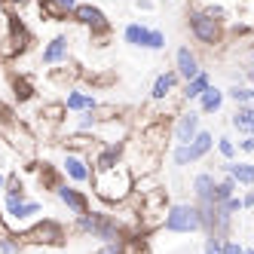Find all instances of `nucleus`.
Listing matches in <instances>:
<instances>
[{
  "instance_id": "f257e3e1",
  "label": "nucleus",
  "mask_w": 254,
  "mask_h": 254,
  "mask_svg": "<svg viewBox=\"0 0 254 254\" xmlns=\"http://www.w3.org/2000/svg\"><path fill=\"white\" fill-rule=\"evenodd\" d=\"M92 193L101 199L104 205H123L132 199V190H135V175L129 172L126 162L114 169H104V172H92Z\"/></svg>"
},
{
  "instance_id": "f03ea898",
  "label": "nucleus",
  "mask_w": 254,
  "mask_h": 254,
  "mask_svg": "<svg viewBox=\"0 0 254 254\" xmlns=\"http://www.w3.org/2000/svg\"><path fill=\"white\" fill-rule=\"evenodd\" d=\"M74 233L80 236H92L98 242H111V239H126V227L117 221V214L111 211H95L89 208L83 214H74Z\"/></svg>"
},
{
  "instance_id": "7ed1b4c3",
  "label": "nucleus",
  "mask_w": 254,
  "mask_h": 254,
  "mask_svg": "<svg viewBox=\"0 0 254 254\" xmlns=\"http://www.w3.org/2000/svg\"><path fill=\"white\" fill-rule=\"evenodd\" d=\"M187 28H190V37L199 46H205V49H217V46L227 40V25H221L217 19H211L202 6L187 9Z\"/></svg>"
},
{
  "instance_id": "20e7f679",
  "label": "nucleus",
  "mask_w": 254,
  "mask_h": 254,
  "mask_svg": "<svg viewBox=\"0 0 254 254\" xmlns=\"http://www.w3.org/2000/svg\"><path fill=\"white\" fill-rule=\"evenodd\" d=\"M67 233L59 221H49V217H43V221H34L31 227L19 230V242L25 248H59L64 245Z\"/></svg>"
},
{
  "instance_id": "39448f33",
  "label": "nucleus",
  "mask_w": 254,
  "mask_h": 254,
  "mask_svg": "<svg viewBox=\"0 0 254 254\" xmlns=\"http://www.w3.org/2000/svg\"><path fill=\"white\" fill-rule=\"evenodd\" d=\"M162 230L178 233V236L202 233V221H199V205H196V202H169L166 217H162Z\"/></svg>"
},
{
  "instance_id": "423d86ee",
  "label": "nucleus",
  "mask_w": 254,
  "mask_h": 254,
  "mask_svg": "<svg viewBox=\"0 0 254 254\" xmlns=\"http://www.w3.org/2000/svg\"><path fill=\"white\" fill-rule=\"evenodd\" d=\"M0 208H3V217L12 230H22V224L43 214V202H37L31 196H3V205Z\"/></svg>"
},
{
  "instance_id": "0eeeda50",
  "label": "nucleus",
  "mask_w": 254,
  "mask_h": 254,
  "mask_svg": "<svg viewBox=\"0 0 254 254\" xmlns=\"http://www.w3.org/2000/svg\"><path fill=\"white\" fill-rule=\"evenodd\" d=\"M123 40L135 46V49H147V52H162L166 49V31L159 28H147L141 22H129L123 28Z\"/></svg>"
},
{
  "instance_id": "6e6552de",
  "label": "nucleus",
  "mask_w": 254,
  "mask_h": 254,
  "mask_svg": "<svg viewBox=\"0 0 254 254\" xmlns=\"http://www.w3.org/2000/svg\"><path fill=\"white\" fill-rule=\"evenodd\" d=\"M70 19L92 34V40H104L107 34H111V22H107L104 9L95 6V3H77L74 9H70Z\"/></svg>"
},
{
  "instance_id": "1a4fd4ad",
  "label": "nucleus",
  "mask_w": 254,
  "mask_h": 254,
  "mask_svg": "<svg viewBox=\"0 0 254 254\" xmlns=\"http://www.w3.org/2000/svg\"><path fill=\"white\" fill-rule=\"evenodd\" d=\"M59 172H62L64 181H70V184L86 187L89 181H92V159H89V153L64 150V156H62V162H59Z\"/></svg>"
},
{
  "instance_id": "9d476101",
  "label": "nucleus",
  "mask_w": 254,
  "mask_h": 254,
  "mask_svg": "<svg viewBox=\"0 0 254 254\" xmlns=\"http://www.w3.org/2000/svg\"><path fill=\"white\" fill-rule=\"evenodd\" d=\"M34 43V34L25 28L22 19H9V31L6 37L0 40V59H15V56H25Z\"/></svg>"
},
{
  "instance_id": "9b49d317",
  "label": "nucleus",
  "mask_w": 254,
  "mask_h": 254,
  "mask_svg": "<svg viewBox=\"0 0 254 254\" xmlns=\"http://www.w3.org/2000/svg\"><path fill=\"white\" fill-rule=\"evenodd\" d=\"M199 129H202V114H199L196 107H187V111L175 114V123L169 126V135H172L175 144H190Z\"/></svg>"
},
{
  "instance_id": "f8f14e48",
  "label": "nucleus",
  "mask_w": 254,
  "mask_h": 254,
  "mask_svg": "<svg viewBox=\"0 0 254 254\" xmlns=\"http://www.w3.org/2000/svg\"><path fill=\"white\" fill-rule=\"evenodd\" d=\"M56 193V199L70 211V214H83V211H89L92 208V202H89V196L77 187V184H70V181H59V187L52 190Z\"/></svg>"
},
{
  "instance_id": "ddd939ff",
  "label": "nucleus",
  "mask_w": 254,
  "mask_h": 254,
  "mask_svg": "<svg viewBox=\"0 0 254 254\" xmlns=\"http://www.w3.org/2000/svg\"><path fill=\"white\" fill-rule=\"evenodd\" d=\"M67 59H70V37H67V34H56L52 40L43 43L40 64H46V67H59V64H67Z\"/></svg>"
},
{
  "instance_id": "4468645a",
  "label": "nucleus",
  "mask_w": 254,
  "mask_h": 254,
  "mask_svg": "<svg viewBox=\"0 0 254 254\" xmlns=\"http://www.w3.org/2000/svg\"><path fill=\"white\" fill-rule=\"evenodd\" d=\"M92 135L98 138V144H126V141L132 138V129H129V123H126L123 117H117V120L98 123Z\"/></svg>"
},
{
  "instance_id": "2eb2a0df",
  "label": "nucleus",
  "mask_w": 254,
  "mask_h": 254,
  "mask_svg": "<svg viewBox=\"0 0 254 254\" xmlns=\"http://www.w3.org/2000/svg\"><path fill=\"white\" fill-rule=\"evenodd\" d=\"M172 67L178 70L181 83H184V80H193L199 70H205V67H202V59H199V52H196L193 46H178V49H175V64H172Z\"/></svg>"
},
{
  "instance_id": "dca6fc26",
  "label": "nucleus",
  "mask_w": 254,
  "mask_h": 254,
  "mask_svg": "<svg viewBox=\"0 0 254 254\" xmlns=\"http://www.w3.org/2000/svg\"><path fill=\"white\" fill-rule=\"evenodd\" d=\"M178 89H181V77H178L175 67H169V70H162V74H156V80L150 86V101L162 104V101H169Z\"/></svg>"
},
{
  "instance_id": "f3484780",
  "label": "nucleus",
  "mask_w": 254,
  "mask_h": 254,
  "mask_svg": "<svg viewBox=\"0 0 254 254\" xmlns=\"http://www.w3.org/2000/svg\"><path fill=\"white\" fill-rule=\"evenodd\" d=\"M221 175H233L239 187H254V159H224Z\"/></svg>"
},
{
  "instance_id": "a211bd4d",
  "label": "nucleus",
  "mask_w": 254,
  "mask_h": 254,
  "mask_svg": "<svg viewBox=\"0 0 254 254\" xmlns=\"http://www.w3.org/2000/svg\"><path fill=\"white\" fill-rule=\"evenodd\" d=\"M224 101H227L224 89L211 83V86H208V89H205V92L199 95L193 104H196V111L202 114V117H214V114H221V111H224Z\"/></svg>"
},
{
  "instance_id": "6ab92c4d",
  "label": "nucleus",
  "mask_w": 254,
  "mask_h": 254,
  "mask_svg": "<svg viewBox=\"0 0 254 254\" xmlns=\"http://www.w3.org/2000/svg\"><path fill=\"white\" fill-rule=\"evenodd\" d=\"M208 86H211V74H208V70H199L193 80H184V83H181V89H178L181 104H193V101L202 95Z\"/></svg>"
},
{
  "instance_id": "aec40b11",
  "label": "nucleus",
  "mask_w": 254,
  "mask_h": 254,
  "mask_svg": "<svg viewBox=\"0 0 254 254\" xmlns=\"http://www.w3.org/2000/svg\"><path fill=\"white\" fill-rule=\"evenodd\" d=\"M62 104H64L67 114H80V111H95L98 98L92 92H86V89H67V95L62 98Z\"/></svg>"
},
{
  "instance_id": "412c9836",
  "label": "nucleus",
  "mask_w": 254,
  "mask_h": 254,
  "mask_svg": "<svg viewBox=\"0 0 254 254\" xmlns=\"http://www.w3.org/2000/svg\"><path fill=\"white\" fill-rule=\"evenodd\" d=\"M214 184H217V178H214L211 172H199V175L193 178V184H190V190H193V202H196V205H199V202H211Z\"/></svg>"
},
{
  "instance_id": "4be33fe9",
  "label": "nucleus",
  "mask_w": 254,
  "mask_h": 254,
  "mask_svg": "<svg viewBox=\"0 0 254 254\" xmlns=\"http://www.w3.org/2000/svg\"><path fill=\"white\" fill-rule=\"evenodd\" d=\"M230 126L239 135H254V104H236L230 117Z\"/></svg>"
},
{
  "instance_id": "5701e85b",
  "label": "nucleus",
  "mask_w": 254,
  "mask_h": 254,
  "mask_svg": "<svg viewBox=\"0 0 254 254\" xmlns=\"http://www.w3.org/2000/svg\"><path fill=\"white\" fill-rule=\"evenodd\" d=\"M224 95H227L233 104H254V83L239 80V83L227 86V89H224Z\"/></svg>"
},
{
  "instance_id": "b1692460",
  "label": "nucleus",
  "mask_w": 254,
  "mask_h": 254,
  "mask_svg": "<svg viewBox=\"0 0 254 254\" xmlns=\"http://www.w3.org/2000/svg\"><path fill=\"white\" fill-rule=\"evenodd\" d=\"M190 147H193L196 159L202 162V159L214 150V132H211V129H199V132L193 135V141H190Z\"/></svg>"
},
{
  "instance_id": "393cba45",
  "label": "nucleus",
  "mask_w": 254,
  "mask_h": 254,
  "mask_svg": "<svg viewBox=\"0 0 254 254\" xmlns=\"http://www.w3.org/2000/svg\"><path fill=\"white\" fill-rule=\"evenodd\" d=\"M46 126H52V129H56V126H62L64 123V117H67V111H64V104L62 101H49V104H43L40 107V114H37Z\"/></svg>"
},
{
  "instance_id": "a878e982",
  "label": "nucleus",
  "mask_w": 254,
  "mask_h": 254,
  "mask_svg": "<svg viewBox=\"0 0 254 254\" xmlns=\"http://www.w3.org/2000/svg\"><path fill=\"white\" fill-rule=\"evenodd\" d=\"M254 31V0H242L239 15H236V34H251Z\"/></svg>"
},
{
  "instance_id": "bb28decb",
  "label": "nucleus",
  "mask_w": 254,
  "mask_h": 254,
  "mask_svg": "<svg viewBox=\"0 0 254 254\" xmlns=\"http://www.w3.org/2000/svg\"><path fill=\"white\" fill-rule=\"evenodd\" d=\"M239 193V184L233 181V175H221L217 178V184H214V196H211V202H227L230 196Z\"/></svg>"
},
{
  "instance_id": "cd10ccee",
  "label": "nucleus",
  "mask_w": 254,
  "mask_h": 254,
  "mask_svg": "<svg viewBox=\"0 0 254 254\" xmlns=\"http://www.w3.org/2000/svg\"><path fill=\"white\" fill-rule=\"evenodd\" d=\"M169 156H172V166L175 169H187V166H193V162H199L190 144H172V153Z\"/></svg>"
},
{
  "instance_id": "c85d7f7f",
  "label": "nucleus",
  "mask_w": 254,
  "mask_h": 254,
  "mask_svg": "<svg viewBox=\"0 0 254 254\" xmlns=\"http://www.w3.org/2000/svg\"><path fill=\"white\" fill-rule=\"evenodd\" d=\"M67 15L70 12L62 3H56V0H40V19H46V22H64Z\"/></svg>"
},
{
  "instance_id": "c756f323",
  "label": "nucleus",
  "mask_w": 254,
  "mask_h": 254,
  "mask_svg": "<svg viewBox=\"0 0 254 254\" xmlns=\"http://www.w3.org/2000/svg\"><path fill=\"white\" fill-rule=\"evenodd\" d=\"M214 150L221 153V159H239V150H236V138L233 135H217L214 138Z\"/></svg>"
},
{
  "instance_id": "7c9ffc66",
  "label": "nucleus",
  "mask_w": 254,
  "mask_h": 254,
  "mask_svg": "<svg viewBox=\"0 0 254 254\" xmlns=\"http://www.w3.org/2000/svg\"><path fill=\"white\" fill-rule=\"evenodd\" d=\"M95 126H98V117L92 111H80V114H74L70 132H95Z\"/></svg>"
},
{
  "instance_id": "2f4dec72",
  "label": "nucleus",
  "mask_w": 254,
  "mask_h": 254,
  "mask_svg": "<svg viewBox=\"0 0 254 254\" xmlns=\"http://www.w3.org/2000/svg\"><path fill=\"white\" fill-rule=\"evenodd\" d=\"M3 196H28V193H25V184H22V178H19V172H6Z\"/></svg>"
},
{
  "instance_id": "473e14b6",
  "label": "nucleus",
  "mask_w": 254,
  "mask_h": 254,
  "mask_svg": "<svg viewBox=\"0 0 254 254\" xmlns=\"http://www.w3.org/2000/svg\"><path fill=\"white\" fill-rule=\"evenodd\" d=\"M12 95L19 98V101H28V98H34V86L25 77H15L12 80Z\"/></svg>"
},
{
  "instance_id": "72a5a7b5",
  "label": "nucleus",
  "mask_w": 254,
  "mask_h": 254,
  "mask_svg": "<svg viewBox=\"0 0 254 254\" xmlns=\"http://www.w3.org/2000/svg\"><path fill=\"white\" fill-rule=\"evenodd\" d=\"M92 114L98 117V123H104V120H117V117L123 114V107H117V104H101V101H98V107H95Z\"/></svg>"
},
{
  "instance_id": "f704fd0d",
  "label": "nucleus",
  "mask_w": 254,
  "mask_h": 254,
  "mask_svg": "<svg viewBox=\"0 0 254 254\" xmlns=\"http://www.w3.org/2000/svg\"><path fill=\"white\" fill-rule=\"evenodd\" d=\"M95 254H126V239H111V242H101L95 248Z\"/></svg>"
},
{
  "instance_id": "c9c22d12",
  "label": "nucleus",
  "mask_w": 254,
  "mask_h": 254,
  "mask_svg": "<svg viewBox=\"0 0 254 254\" xmlns=\"http://www.w3.org/2000/svg\"><path fill=\"white\" fill-rule=\"evenodd\" d=\"M202 9L211 15V19H217L221 25H227V22H230V9H227V6H221V3H208V6H202Z\"/></svg>"
},
{
  "instance_id": "e433bc0d",
  "label": "nucleus",
  "mask_w": 254,
  "mask_h": 254,
  "mask_svg": "<svg viewBox=\"0 0 254 254\" xmlns=\"http://www.w3.org/2000/svg\"><path fill=\"white\" fill-rule=\"evenodd\" d=\"M236 150L245 153V156H251V153H254V135H239V141H236Z\"/></svg>"
},
{
  "instance_id": "4c0bfd02",
  "label": "nucleus",
  "mask_w": 254,
  "mask_h": 254,
  "mask_svg": "<svg viewBox=\"0 0 254 254\" xmlns=\"http://www.w3.org/2000/svg\"><path fill=\"white\" fill-rule=\"evenodd\" d=\"M224 208H227L233 217H236V214H242V211H245V208H242V196H239V193H236V196H230L227 202H224Z\"/></svg>"
},
{
  "instance_id": "58836bf2",
  "label": "nucleus",
  "mask_w": 254,
  "mask_h": 254,
  "mask_svg": "<svg viewBox=\"0 0 254 254\" xmlns=\"http://www.w3.org/2000/svg\"><path fill=\"white\" fill-rule=\"evenodd\" d=\"M202 254H224V251H221V239H217V236H205V248H202Z\"/></svg>"
},
{
  "instance_id": "ea45409f",
  "label": "nucleus",
  "mask_w": 254,
  "mask_h": 254,
  "mask_svg": "<svg viewBox=\"0 0 254 254\" xmlns=\"http://www.w3.org/2000/svg\"><path fill=\"white\" fill-rule=\"evenodd\" d=\"M242 208H245V211H254V187H248V190L242 193Z\"/></svg>"
},
{
  "instance_id": "a19ab883",
  "label": "nucleus",
  "mask_w": 254,
  "mask_h": 254,
  "mask_svg": "<svg viewBox=\"0 0 254 254\" xmlns=\"http://www.w3.org/2000/svg\"><path fill=\"white\" fill-rule=\"evenodd\" d=\"M3 3H6L9 12H15V9H25L28 3H34V0H3Z\"/></svg>"
},
{
  "instance_id": "79ce46f5",
  "label": "nucleus",
  "mask_w": 254,
  "mask_h": 254,
  "mask_svg": "<svg viewBox=\"0 0 254 254\" xmlns=\"http://www.w3.org/2000/svg\"><path fill=\"white\" fill-rule=\"evenodd\" d=\"M56 3H62V6H64V9H67V12H70V9H74V6H77V3H80V0H56Z\"/></svg>"
},
{
  "instance_id": "37998d69",
  "label": "nucleus",
  "mask_w": 254,
  "mask_h": 254,
  "mask_svg": "<svg viewBox=\"0 0 254 254\" xmlns=\"http://www.w3.org/2000/svg\"><path fill=\"white\" fill-rule=\"evenodd\" d=\"M138 9H153V0H135Z\"/></svg>"
},
{
  "instance_id": "c03bdc74",
  "label": "nucleus",
  "mask_w": 254,
  "mask_h": 254,
  "mask_svg": "<svg viewBox=\"0 0 254 254\" xmlns=\"http://www.w3.org/2000/svg\"><path fill=\"white\" fill-rule=\"evenodd\" d=\"M242 254H254V245H242Z\"/></svg>"
},
{
  "instance_id": "a18cd8bd",
  "label": "nucleus",
  "mask_w": 254,
  "mask_h": 254,
  "mask_svg": "<svg viewBox=\"0 0 254 254\" xmlns=\"http://www.w3.org/2000/svg\"><path fill=\"white\" fill-rule=\"evenodd\" d=\"M3 184H6V172H0V190H3Z\"/></svg>"
},
{
  "instance_id": "49530a36",
  "label": "nucleus",
  "mask_w": 254,
  "mask_h": 254,
  "mask_svg": "<svg viewBox=\"0 0 254 254\" xmlns=\"http://www.w3.org/2000/svg\"><path fill=\"white\" fill-rule=\"evenodd\" d=\"M0 156H3V138H0Z\"/></svg>"
},
{
  "instance_id": "de8ad7c7",
  "label": "nucleus",
  "mask_w": 254,
  "mask_h": 254,
  "mask_svg": "<svg viewBox=\"0 0 254 254\" xmlns=\"http://www.w3.org/2000/svg\"><path fill=\"white\" fill-rule=\"evenodd\" d=\"M251 62H254V49H251Z\"/></svg>"
}]
</instances>
